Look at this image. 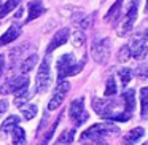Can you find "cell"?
<instances>
[{
  "label": "cell",
  "instance_id": "cell-1",
  "mask_svg": "<svg viewBox=\"0 0 148 145\" xmlns=\"http://www.w3.org/2000/svg\"><path fill=\"white\" fill-rule=\"evenodd\" d=\"M84 65V59L80 64H75V58L70 53H65L61 58L58 59V78L59 81H64L65 77H72V75H77L78 72H81Z\"/></svg>",
  "mask_w": 148,
  "mask_h": 145
},
{
  "label": "cell",
  "instance_id": "cell-2",
  "mask_svg": "<svg viewBox=\"0 0 148 145\" xmlns=\"http://www.w3.org/2000/svg\"><path fill=\"white\" fill-rule=\"evenodd\" d=\"M118 131H119V128H116L113 124L99 123V124H92L91 128H88L81 134V140H88V139H103L105 135H113Z\"/></svg>",
  "mask_w": 148,
  "mask_h": 145
},
{
  "label": "cell",
  "instance_id": "cell-3",
  "mask_svg": "<svg viewBox=\"0 0 148 145\" xmlns=\"http://www.w3.org/2000/svg\"><path fill=\"white\" fill-rule=\"evenodd\" d=\"M110 49H112V43H110V38H100L96 40L91 46V53H92V59L99 64L105 62L108 59Z\"/></svg>",
  "mask_w": 148,
  "mask_h": 145
},
{
  "label": "cell",
  "instance_id": "cell-4",
  "mask_svg": "<svg viewBox=\"0 0 148 145\" xmlns=\"http://www.w3.org/2000/svg\"><path fill=\"white\" fill-rule=\"evenodd\" d=\"M49 83H51V77H49V59L45 58L42 61V65H40L38 74H37V78H35L37 93H45L49 88Z\"/></svg>",
  "mask_w": 148,
  "mask_h": 145
},
{
  "label": "cell",
  "instance_id": "cell-5",
  "mask_svg": "<svg viewBox=\"0 0 148 145\" xmlns=\"http://www.w3.org/2000/svg\"><path fill=\"white\" fill-rule=\"evenodd\" d=\"M69 115H70V120L77 126H81L88 120V113H86V110H84V100H83V97L75 99L73 102L70 104Z\"/></svg>",
  "mask_w": 148,
  "mask_h": 145
},
{
  "label": "cell",
  "instance_id": "cell-6",
  "mask_svg": "<svg viewBox=\"0 0 148 145\" xmlns=\"http://www.w3.org/2000/svg\"><path fill=\"white\" fill-rule=\"evenodd\" d=\"M69 89H70L69 81H59L58 88H56L54 94H53L51 100H49V104H48V110H56L58 107H61V104L64 102V99H65V96H67Z\"/></svg>",
  "mask_w": 148,
  "mask_h": 145
},
{
  "label": "cell",
  "instance_id": "cell-7",
  "mask_svg": "<svg viewBox=\"0 0 148 145\" xmlns=\"http://www.w3.org/2000/svg\"><path fill=\"white\" fill-rule=\"evenodd\" d=\"M137 13H138V0H132L131 8H129L127 14H126V18H124V23L119 27V32H118L119 35H126V34L132 29L135 19H137Z\"/></svg>",
  "mask_w": 148,
  "mask_h": 145
},
{
  "label": "cell",
  "instance_id": "cell-8",
  "mask_svg": "<svg viewBox=\"0 0 148 145\" xmlns=\"http://www.w3.org/2000/svg\"><path fill=\"white\" fill-rule=\"evenodd\" d=\"M29 88V78L27 77H14L7 83V91L13 94H23Z\"/></svg>",
  "mask_w": 148,
  "mask_h": 145
},
{
  "label": "cell",
  "instance_id": "cell-9",
  "mask_svg": "<svg viewBox=\"0 0 148 145\" xmlns=\"http://www.w3.org/2000/svg\"><path fill=\"white\" fill-rule=\"evenodd\" d=\"M69 35H70V30H69V29H61V30H58V32L54 34V37L51 38V42H49L48 48H46V53L49 54V53H53L56 48H59V46H62L64 43H67Z\"/></svg>",
  "mask_w": 148,
  "mask_h": 145
},
{
  "label": "cell",
  "instance_id": "cell-10",
  "mask_svg": "<svg viewBox=\"0 0 148 145\" xmlns=\"http://www.w3.org/2000/svg\"><path fill=\"white\" fill-rule=\"evenodd\" d=\"M129 49H131V56L134 59H143L145 56H147L148 53V48L147 45H145L143 40H138V38H134L131 40V43H129Z\"/></svg>",
  "mask_w": 148,
  "mask_h": 145
},
{
  "label": "cell",
  "instance_id": "cell-11",
  "mask_svg": "<svg viewBox=\"0 0 148 145\" xmlns=\"http://www.w3.org/2000/svg\"><path fill=\"white\" fill-rule=\"evenodd\" d=\"M19 35H21V27L14 24V26H11L3 35L0 37V46H5V45H8L10 42H14Z\"/></svg>",
  "mask_w": 148,
  "mask_h": 145
},
{
  "label": "cell",
  "instance_id": "cell-12",
  "mask_svg": "<svg viewBox=\"0 0 148 145\" xmlns=\"http://www.w3.org/2000/svg\"><path fill=\"white\" fill-rule=\"evenodd\" d=\"M143 134H145V129L143 128L131 129V131L124 135V139H123V145H134L137 140H140V139L143 137Z\"/></svg>",
  "mask_w": 148,
  "mask_h": 145
},
{
  "label": "cell",
  "instance_id": "cell-13",
  "mask_svg": "<svg viewBox=\"0 0 148 145\" xmlns=\"http://www.w3.org/2000/svg\"><path fill=\"white\" fill-rule=\"evenodd\" d=\"M123 100H124V110L132 115V112H134V109H135V91L134 89L124 91V94H123Z\"/></svg>",
  "mask_w": 148,
  "mask_h": 145
},
{
  "label": "cell",
  "instance_id": "cell-14",
  "mask_svg": "<svg viewBox=\"0 0 148 145\" xmlns=\"http://www.w3.org/2000/svg\"><path fill=\"white\" fill-rule=\"evenodd\" d=\"M45 13V7H43L40 2H30L29 3V16H27V23L29 21H34L35 18L42 16Z\"/></svg>",
  "mask_w": 148,
  "mask_h": 145
},
{
  "label": "cell",
  "instance_id": "cell-15",
  "mask_svg": "<svg viewBox=\"0 0 148 145\" xmlns=\"http://www.w3.org/2000/svg\"><path fill=\"white\" fill-rule=\"evenodd\" d=\"M123 2H124V0H116L115 3H113V7L107 11V14H105V21H107V23H113V21L119 16V11H121Z\"/></svg>",
  "mask_w": 148,
  "mask_h": 145
},
{
  "label": "cell",
  "instance_id": "cell-16",
  "mask_svg": "<svg viewBox=\"0 0 148 145\" xmlns=\"http://www.w3.org/2000/svg\"><path fill=\"white\" fill-rule=\"evenodd\" d=\"M11 139H13V145H26V132H24V129L16 126L11 131Z\"/></svg>",
  "mask_w": 148,
  "mask_h": 145
},
{
  "label": "cell",
  "instance_id": "cell-17",
  "mask_svg": "<svg viewBox=\"0 0 148 145\" xmlns=\"http://www.w3.org/2000/svg\"><path fill=\"white\" fill-rule=\"evenodd\" d=\"M37 61H38L37 54H30L27 59H24V61H23V64H21V72H23V74H29V72L35 67Z\"/></svg>",
  "mask_w": 148,
  "mask_h": 145
},
{
  "label": "cell",
  "instance_id": "cell-18",
  "mask_svg": "<svg viewBox=\"0 0 148 145\" xmlns=\"http://www.w3.org/2000/svg\"><path fill=\"white\" fill-rule=\"evenodd\" d=\"M75 139V129H65L58 139V144L59 145H70Z\"/></svg>",
  "mask_w": 148,
  "mask_h": 145
},
{
  "label": "cell",
  "instance_id": "cell-19",
  "mask_svg": "<svg viewBox=\"0 0 148 145\" xmlns=\"http://www.w3.org/2000/svg\"><path fill=\"white\" fill-rule=\"evenodd\" d=\"M140 104H142V118L148 116V86L140 89Z\"/></svg>",
  "mask_w": 148,
  "mask_h": 145
},
{
  "label": "cell",
  "instance_id": "cell-20",
  "mask_svg": "<svg viewBox=\"0 0 148 145\" xmlns=\"http://www.w3.org/2000/svg\"><path fill=\"white\" fill-rule=\"evenodd\" d=\"M18 123H19V116H16V115H10V116H8V118L3 121V124H2V131H3V132H10V131H13V129L18 126Z\"/></svg>",
  "mask_w": 148,
  "mask_h": 145
},
{
  "label": "cell",
  "instance_id": "cell-21",
  "mask_svg": "<svg viewBox=\"0 0 148 145\" xmlns=\"http://www.w3.org/2000/svg\"><path fill=\"white\" fill-rule=\"evenodd\" d=\"M18 5H19V0H7V2L2 5V10H0V19L5 18L8 13H11Z\"/></svg>",
  "mask_w": 148,
  "mask_h": 145
},
{
  "label": "cell",
  "instance_id": "cell-22",
  "mask_svg": "<svg viewBox=\"0 0 148 145\" xmlns=\"http://www.w3.org/2000/svg\"><path fill=\"white\" fill-rule=\"evenodd\" d=\"M21 109V112H23V115H24V118L26 120H32L34 116L37 115V105H34V104H26V105H23V107H19Z\"/></svg>",
  "mask_w": 148,
  "mask_h": 145
},
{
  "label": "cell",
  "instance_id": "cell-23",
  "mask_svg": "<svg viewBox=\"0 0 148 145\" xmlns=\"http://www.w3.org/2000/svg\"><path fill=\"white\" fill-rule=\"evenodd\" d=\"M118 77H119V80H121L123 86H126V85L131 81V78H132V70L127 69V67H123V69L118 70Z\"/></svg>",
  "mask_w": 148,
  "mask_h": 145
},
{
  "label": "cell",
  "instance_id": "cell-24",
  "mask_svg": "<svg viewBox=\"0 0 148 145\" xmlns=\"http://www.w3.org/2000/svg\"><path fill=\"white\" fill-rule=\"evenodd\" d=\"M115 93H116V85H115L113 77H110L107 80V85H105V96H113Z\"/></svg>",
  "mask_w": 148,
  "mask_h": 145
},
{
  "label": "cell",
  "instance_id": "cell-25",
  "mask_svg": "<svg viewBox=\"0 0 148 145\" xmlns=\"http://www.w3.org/2000/svg\"><path fill=\"white\" fill-rule=\"evenodd\" d=\"M129 58H131V49H129V45H126V46H123V48L119 49L118 61H119V62H126Z\"/></svg>",
  "mask_w": 148,
  "mask_h": 145
},
{
  "label": "cell",
  "instance_id": "cell-26",
  "mask_svg": "<svg viewBox=\"0 0 148 145\" xmlns=\"http://www.w3.org/2000/svg\"><path fill=\"white\" fill-rule=\"evenodd\" d=\"M59 121H61V116H59L58 120H56V123L49 128V131L46 132V135H45V140H43V144L42 145H48V142L51 140V137H53V134H54V131H56V128H58V124H59Z\"/></svg>",
  "mask_w": 148,
  "mask_h": 145
},
{
  "label": "cell",
  "instance_id": "cell-27",
  "mask_svg": "<svg viewBox=\"0 0 148 145\" xmlns=\"http://www.w3.org/2000/svg\"><path fill=\"white\" fill-rule=\"evenodd\" d=\"M135 75H137L138 78H145V80H148V65L147 64L138 65L137 70H135Z\"/></svg>",
  "mask_w": 148,
  "mask_h": 145
},
{
  "label": "cell",
  "instance_id": "cell-28",
  "mask_svg": "<svg viewBox=\"0 0 148 145\" xmlns=\"http://www.w3.org/2000/svg\"><path fill=\"white\" fill-rule=\"evenodd\" d=\"M84 34L83 32H80V30H77V32L73 34V45L75 46H83V43H84Z\"/></svg>",
  "mask_w": 148,
  "mask_h": 145
},
{
  "label": "cell",
  "instance_id": "cell-29",
  "mask_svg": "<svg viewBox=\"0 0 148 145\" xmlns=\"http://www.w3.org/2000/svg\"><path fill=\"white\" fill-rule=\"evenodd\" d=\"M27 99H29V93L26 91V93H23V94H18L16 99H14V104H16L18 107H23V105H26Z\"/></svg>",
  "mask_w": 148,
  "mask_h": 145
},
{
  "label": "cell",
  "instance_id": "cell-30",
  "mask_svg": "<svg viewBox=\"0 0 148 145\" xmlns=\"http://www.w3.org/2000/svg\"><path fill=\"white\" fill-rule=\"evenodd\" d=\"M86 145H107V142L103 139H89L86 142Z\"/></svg>",
  "mask_w": 148,
  "mask_h": 145
},
{
  "label": "cell",
  "instance_id": "cell-31",
  "mask_svg": "<svg viewBox=\"0 0 148 145\" xmlns=\"http://www.w3.org/2000/svg\"><path fill=\"white\" fill-rule=\"evenodd\" d=\"M7 109H8V102L7 100H0V116L7 112Z\"/></svg>",
  "mask_w": 148,
  "mask_h": 145
},
{
  "label": "cell",
  "instance_id": "cell-32",
  "mask_svg": "<svg viewBox=\"0 0 148 145\" xmlns=\"http://www.w3.org/2000/svg\"><path fill=\"white\" fill-rule=\"evenodd\" d=\"M3 69H5V56H0V77L3 74Z\"/></svg>",
  "mask_w": 148,
  "mask_h": 145
},
{
  "label": "cell",
  "instance_id": "cell-33",
  "mask_svg": "<svg viewBox=\"0 0 148 145\" xmlns=\"http://www.w3.org/2000/svg\"><path fill=\"white\" fill-rule=\"evenodd\" d=\"M142 37H143V40H145V42H148V29L145 30L143 34H142Z\"/></svg>",
  "mask_w": 148,
  "mask_h": 145
},
{
  "label": "cell",
  "instance_id": "cell-34",
  "mask_svg": "<svg viewBox=\"0 0 148 145\" xmlns=\"http://www.w3.org/2000/svg\"><path fill=\"white\" fill-rule=\"evenodd\" d=\"M145 10H147V11H148V0H147V7H145Z\"/></svg>",
  "mask_w": 148,
  "mask_h": 145
}]
</instances>
